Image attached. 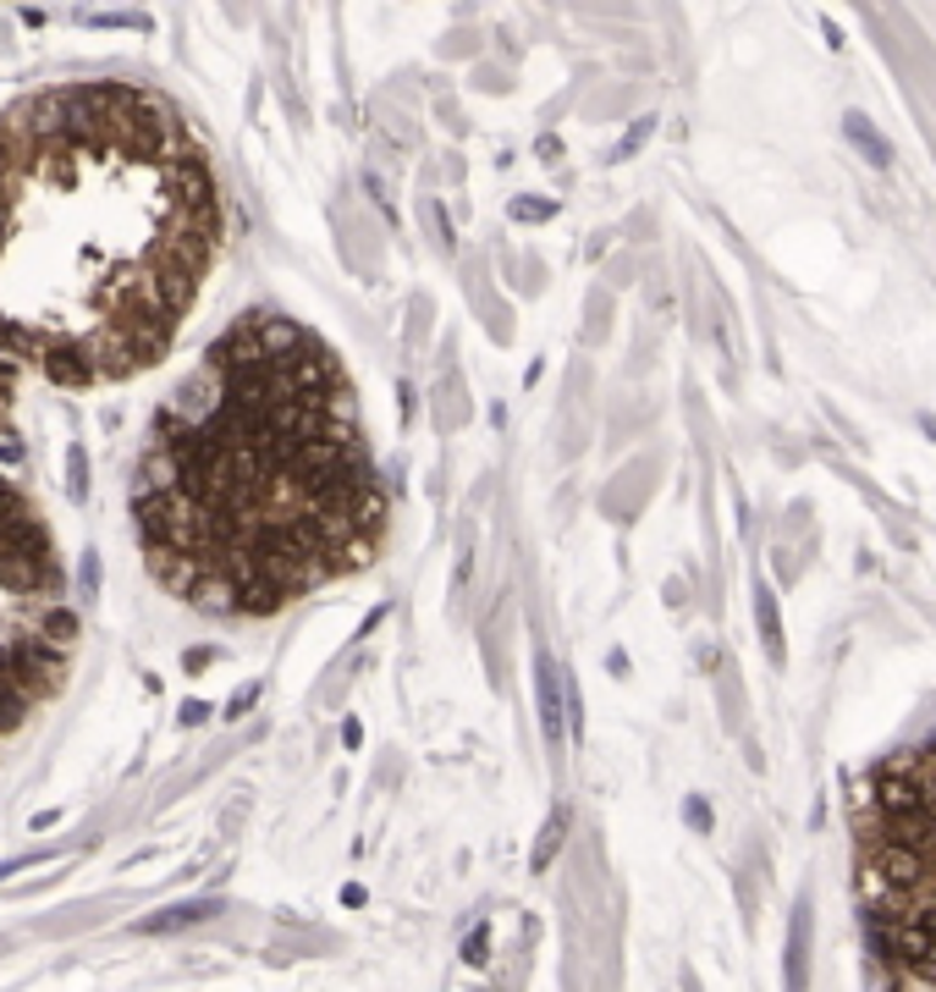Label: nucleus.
I'll list each match as a JSON object with an SVG mask.
<instances>
[{
  "instance_id": "obj_5",
  "label": "nucleus",
  "mask_w": 936,
  "mask_h": 992,
  "mask_svg": "<svg viewBox=\"0 0 936 992\" xmlns=\"http://www.w3.org/2000/svg\"><path fill=\"white\" fill-rule=\"evenodd\" d=\"M783 976H788V992H804L810 987V898L794 904V932H788V965H783Z\"/></svg>"
},
{
  "instance_id": "obj_14",
  "label": "nucleus",
  "mask_w": 936,
  "mask_h": 992,
  "mask_svg": "<svg viewBox=\"0 0 936 992\" xmlns=\"http://www.w3.org/2000/svg\"><path fill=\"white\" fill-rule=\"evenodd\" d=\"M253 700H260V684H248V690H237V695H232V706H226V717H242V711H248Z\"/></svg>"
},
{
  "instance_id": "obj_13",
  "label": "nucleus",
  "mask_w": 936,
  "mask_h": 992,
  "mask_svg": "<svg viewBox=\"0 0 936 992\" xmlns=\"http://www.w3.org/2000/svg\"><path fill=\"white\" fill-rule=\"evenodd\" d=\"M485 938H490L485 927H479V932H469V943H463V959H469V965H485V954H490V943H485Z\"/></svg>"
},
{
  "instance_id": "obj_1",
  "label": "nucleus",
  "mask_w": 936,
  "mask_h": 992,
  "mask_svg": "<svg viewBox=\"0 0 936 992\" xmlns=\"http://www.w3.org/2000/svg\"><path fill=\"white\" fill-rule=\"evenodd\" d=\"M854 893L876 992H936V733L893 751L854 799Z\"/></svg>"
},
{
  "instance_id": "obj_9",
  "label": "nucleus",
  "mask_w": 936,
  "mask_h": 992,
  "mask_svg": "<svg viewBox=\"0 0 936 992\" xmlns=\"http://www.w3.org/2000/svg\"><path fill=\"white\" fill-rule=\"evenodd\" d=\"M754 612H760V634H765V650L783 656V623H777V607H772V591H754Z\"/></svg>"
},
{
  "instance_id": "obj_6",
  "label": "nucleus",
  "mask_w": 936,
  "mask_h": 992,
  "mask_svg": "<svg viewBox=\"0 0 936 992\" xmlns=\"http://www.w3.org/2000/svg\"><path fill=\"white\" fill-rule=\"evenodd\" d=\"M843 133H848V144H854L871 165H893V144L882 138V127H876L865 111H848V116H843Z\"/></svg>"
},
{
  "instance_id": "obj_15",
  "label": "nucleus",
  "mask_w": 936,
  "mask_h": 992,
  "mask_svg": "<svg viewBox=\"0 0 936 992\" xmlns=\"http://www.w3.org/2000/svg\"><path fill=\"white\" fill-rule=\"evenodd\" d=\"M66 469H72V491H83V485H89V480H83V447H72Z\"/></svg>"
},
{
  "instance_id": "obj_7",
  "label": "nucleus",
  "mask_w": 936,
  "mask_h": 992,
  "mask_svg": "<svg viewBox=\"0 0 936 992\" xmlns=\"http://www.w3.org/2000/svg\"><path fill=\"white\" fill-rule=\"evenodd\" d=\"M562 839H567V805H557V810L546 816V827H540V839H535V855H529V866H535V871H546V866L557 860Z\"/></svg>"
},
{
  "instance_id": "obj_12",
  "label": "nucleus",
  "mask_w": 936,
  "mask_h": 992,
  "mask_svg": "<svg viewBox=\"0 0 936 992\" xmlns=\"http://www.w3.org/2000/svg\"><path fill=\"white\" fill-rule=\"evenodd\" d=\"M7 463H23V442H17V431L0 425V469H7Z\"/></svg>"
},
{
  "instance_id": "obj_2",
  "label": "nucleus",
  "mask_w": 936,
  "mask_h": 992,
  "mask_svg": "<svg viewBox=\"0 0 936 992\" xmlns=\"http://www.w3.org/2000/svg\"><path fill=\"white\" fill-rule=\"evenodd\" d=\"M61 679H66V650L61 645H50L39 629L7 634V684L12 690L39 700V695H55Z\"/></svg>"
},
{
  "instance_id": "obj_8",
  "label": "nucleus",
  "mask_w": 936,
  "mask_h": 992,
  "mask_svg": "<svg viewBox=\"0 0 936 992\" xmlns=\"http://www.w3.org/2000/svg\"><path fill=\"white\" fill-rule=\"evenodd\" d=\"M34 629H39L50 645H61V650H66V645L77 640V612H66V607H50V612H45Z\"/></svg>"
},
{
  "instance_id": "obj_4",
  "label": "nucleus",
  "mask_w": 936,
  "mask_h": 992,
  "mask_svg": "<svg viewBox=\"0 0 936 992\" xmlns=\"http://www.w3.org/2000/svg\"><path fill=\"white\" fill-rule=\"evenodd\" d=\"M535 695H540V728L557 744L567 733V717H562V668L551 656H535Z\"/></svg>"
},
{
  "instance_id": "obj_11",
  "label": "nucleus",
  "mask_w": 936,
  "mask_h": 992,
  "mask_svg": "<svg viewBox=\"0 0 936 992\" xmlns=\"http://www.w3.org/2000/svg\"><path fill=\"white\" fill-rule=\"evenodd\" d=\"M684 821L695 827V833H711V805H706L700 794H689V799H684Z\"/></svg>"
},
{
  "instance_id": "obj_3",
  "label": "nucleus",
  "mask_w": 936,
  "mask_h": 992,
  "mask_svg": "<svg viewBox=\"0 0 936 992\" xmlns=\"http://www.w3.org/2000/svg\"><path fill=\"white\" fill-rule=\"evenodd\" d=\"M221 916V898H194V904H165L154 916L133 921V938H165V932H188V927H204Z\"/></svg>"
},
{
  "instance_id": "obj_10",
  "label": "nucleus",
  "mask_w": 936,
  "mask_h": 992,
  "mask_svg": "<svg viewBox=\"0 0 936 992\" xmlns=\"http://www.w3.org/2000/svg\"><path fill=\"white\" fill-rule=\"evenodd\" d=\"M28 695L23 690H12V684H0V733H17L23 728V717H28Z\"/></svg>"
}]
</instances>
